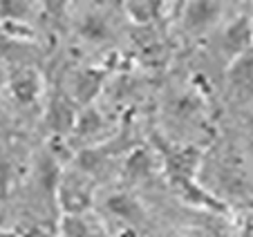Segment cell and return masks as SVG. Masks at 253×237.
<instances>
[{
	"mask_svg": "<svg viewBox=\"0 0 253 237\" xmlns=\"http://www.w3.org/2000/svg\"><path fill=\"white\" fill-rule=\"evenodd\" d=\"M148 141L153 150L159 155L162 161V175L172 186L184 201H188L195 208H204L211 213L226 215L231 210L229 204L215 197L209 188L200 181V168L206 159V150L200 146H177L170 139H166L159 130H150Z\"/></svg>",
	"mask_w": 253,
	"mask_h": 237,
	"instance_id": "6da1fadb",
	"label": "cell"
},
{
	"mask_svg": "<svg viewBox=\"0 0 253 237\" xmlns=\"http://www.w3.org/2000/svg\"><path fill=\"white\" fill-rule=\"evenodd\" d=\"M215 186L211 193L229 206H244L253 201V179L242 157L233 150H222L215 161Z\"/></svg>",
	"mask_w": 253,
	"mask_h": 237,
	"instance_id": "7a4b0ae2",
	"label": "cell"
},
{
	"mask_svg": "<svg viewBox=\"0 0 253 237\" xmlns=\"http://www.w3.org/2000/svg\"><path fill=\"white\" fill-rule=\"evenodd\" d=\"M215 56L224 63V70L233 61H238L244 52L253 47V18L249 14H240L235 20L222 25L213 36L206 38Z\"/></svg>",
	"mask_w": 253,
	"mask_h": 237,
	"instance_id": "3957f363",
	"label": "cell"
},
{
	"mask_svg": "<svg viewBox=\"0 0 253 237\" xmlns=\"http://www.w3.org/2000/svg\"><path fill=\"white\" fill-rule=\"evenodd\" d=\"M56 206L63 217H83L94 206V181L79 170L63 172L56 190Z\"/></svg>",
	"mask_w": 253,
	"mask_h": 237,
	"instance_id": "277c9868",
	"label": "cell"
},
{
	"mask_svg": "<svg viewBox=\"0 0 253 237\" xmlns=\"http://www.w3.org/2000/svg\"><path fill=\"white\" fill-rule=\"evenodd\" d=\"M224 2H211V0H193L177 5V20L186 36L191 38H209L217 32L222 16H224Z\"/></svg>",
	"mask_w": 253,
	"mask_h": 237,
	"instance_id": "5b68a950",
	"label": "cell"
},
{
	"mask_svg": "<svg viewBox=\"0 0 253 237\" xmlns=\"http://www.w3.org/2000/svg\"><path fill=\"white\" fill-rule=\"evenodd\" d=\"M79 108L74 103V99L70 96V92L63 85H56V90L49 94V101L45 105V130L52 134V139H70L74 128H77V118H79Z\"/></svg>",
	"mask_w": 253,
	"mask_h": 237,
	"instance_id": "8992f818",
	"label": "cell"
},
{
	"mask_svg": "<svg viewBox=\"0 0 253 237\" xmlns=\"http://www.w3.org/2000/svg\"><path fill=\"white\" fill-rule=\"evenodd\" d=\"M112 70L108 65H85V67H77L70 76V96L74 99V103L79 108H92L96 103L101 94H103L105 85L110 81Z\"/></svg>",
	"mask_w": 253,
	"mask_h": 237,
	"instance_id": "52a82bcc",
	"label": "cell"
},
{
	"mask_svg": "<svg viewBox=\"0 0 253 237\" xmlns=\"http://www.w3.org/2000/svg\"><path fill=\"white\" fill-rule=\"evenodd\" d=\"M43 76L36 65H9L7 90L18 108H34L43 96Z\"/></svg>",
	"mask_w": 253,
	"mask_h": 237,
	"instance_id": "ba28073f",
	"label": "cell"
},
{
	"mask_svg": "<svg viewBox=\"0 0 253 237\" xmlns=\"http://www.w3.org/2000/svg\"><path fill=\"white\" fill-rule=\"evenodd\" d=\"M105 213L112 219H117L119 224L128 228H139L148 224V210L143 208V204L128 190H119L105 197L103 201Z\"/></svg>",
	"mask_w": 253,
	"mask_h": 237,
	"instance_id": "9c48e42d",
	"label": "cell"
},
{
	"mask_svg": "<svg viewBox=\"0 0 253 237\" xmlns=\"http://www.w3.org/2000/svg\"><path fill=\"white\" fill-rule=\"evenodd\" d=\"M224 81L226 90L231 92L235 101H240V103L253 101V47L226 67Z\"/></svg>",
	"mask_w": 253,
	"mask_h": 237,
	"instance_id": "30bf717a",
	"label": "cell"
},
{
	"mask_svg": "<svg viewBox=\"0 0 253 237\" xmlns=\"http://www.w3.org/2000/svg\"><path fill=\"white\" fill-rule=\"evenodd\" d=\"M164 110H166L170 121L191 125L204 112V101H202L200 92H195V90H177L166 96Z\"/></svg>",
	"mask_w": 253,
	"mask_h": 237,
	"instance_id": "8fae6325",
	"label": "cell"
},
{
	"mask_svg": "<svg viewBox=\"0 0 253 237\" xmlns=\"http://www.w3.org/2000/svg\"><path fill=\"white\" fill-rule=\"evenodd\" d=\"M157 172H162V161H159V155L153 150V146H137L132 152L126 155L124 177L130 184H143V181L153 179Z\"/></svg>",
	"mask_w": 253,
	"mask_h": 237,
	"instance_id": "7c38bea8",
	"label": "cell"
},
{
	"mask_svg": "<svg viewBox=\"0 0 253 237\" xmlns=\"http://www.w3.org/2000/svg\"><path fill=\"white\" fill-rule=\"evenodd\" d=\"M105 132H108V118L103 117V112L96 105H92V108H83L79 112L77 128H74L70 139L81 141L83 143L81 148H90V146H101Z\"/></svg>",
	"mask_w": 253,
	"mask_h": 237,
	"instance_id": "4fadbf2b",
	"label": "cell"
},
{
	"mask_svg": "<svg viewBox=\"0 0 253 237\" xmlns=\"http://www.w3.org/2000/svg\"><path fill=\"white\" fill-rule=\"evenodd\" d=\"M63 166H61V159L58 155L52 150V148H45V150L39 152L36 157V170H34V177H36V186L45 193L49 201L56 204V190L58 184L63 179Z\"/></svg>",
	"mask_w": 253,
	"mask_h": 237,
	"instance_id": "5bb4252c",
	"label": "cell"
},
{
	"mask_svg": "<svg viewBox=\"0 0 253 237\" xmlns=\"http://www.w3.org/2000/svg\"><path fill=\"white\" fill-rule=\"evenodd\" d=\"M77 34L81 40H85L90 45H105L112 40L115 29H112L110 16L105 11H101L99 7H90L77 20Z\"/></svg>",
	"mask_w": 253,
	"mask_h": 237,
	"instance_id": "9a60e30c",
	"label": "cell"
},
{
	"mask_svg": "<svg viewBox=\"0 0 253 237\" xmlns=\"http://www.w3.org/2000/svg\"><path fill=\"white\" fill-rule=\"evenodd\" d=\"M124 14H128V20L137 27H155L164 18V11L170 9L166 2H150V0H139V2H124L121 5Z\"/></svg>",
	"mask_w": 253,
	"mask_h": 237,
	"instance_id": "2e32d148",
	"label": "cell"
},
{
	"mask_svg": "<svg viewBox=\"0 0 253 237\" xmlns=\"http://www.w3.org/2000/svg\"><path fill=\"white\" fill-rule=\"evenodd\" d=\"M16 181H18V168H16L14 157L9 152L0 150V201L11 197Z\"/></svg>",
	"mask_w": 253,
	"mask_h": 237,
	"instance_id": "e0dca14e",
	"label": "cell"
},
{
	"mask_svg": "<svg viewBox=\"0 0 253 237\" xmlns=\"http://www.w3.org/2000/svg\"><path fill=\"white\" fill-rule=\"evenodd\" d=\"M32 11H39V5L5 0V2H0V23H29Z\"/></svg>",
	"mask_w": 253,
	"mask_h": 237,
	"instance_id": "ac0fdd59",
	"label": "cell"
},
{
	"mask_svg": "<svg viewBox=\"0 0 253 237\" xmlns=\"http://www.w3.org/2000/svg\"><path fill=\"white\" fill-rule=\"evenodd\" d=\"M16 235L18 237H56L49 228H43V226H39V224H29V226L16 228Z\"/></svg>",
	"mask_w": 253,
	"mask_h": 237,
	"instance_id": "d6986e66",
	"label": "cell"
}]
</instances>
